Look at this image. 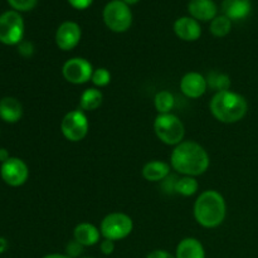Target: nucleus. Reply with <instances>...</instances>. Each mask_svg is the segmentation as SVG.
Segmentation results:
<instances>
[{"mask_svg": "<svg viewBox=\"0 0 258 258\" xmlns=\"http://www.w3.org/2000/svg\"><path fill=\"white\" fill-rule=\"evenodd\" d=\"M209 155L206 149L196 141H181L174 146L170 155V166L176 173L185 176H198L209 168Z\"/></svg>", "mask_w": 258, "mask_h": 258, "instance_id": "nucleus-1", "label": "nucleus"}, {"mask_svg": "<svg viewBox=\"0 0 258 258\" xmlns=\"http://www.w3.org/2000/svg\"><path fill=\"white\" fill-rule=\"evenodd\" d=\"M194 218L204 228H217L227 216V204L217 190H206L197 198L193 208Z\"/></svg>", "mask_w": 258, "mask_h": 258, "instance_id": "nucleus-2", "label": "nucleus"}, {"mask_svg": "<svg viewBox=\"0 0 258 258\" xmlns=\"http://www.w3.org/2000/svg\"><path fill=\"white\" fill-rule=\"evenodd\" d=\"M209 110L214 118L223 123H234L241 121L248 111L247 100L233 91H222L214 93L209 103Z\"/></svg>", "mask_w": 258, "mask_h": 258, "instance_id": "nucleus-3", "label": "nucleus"}, {"mask_svg": "<svg viewBox=\"0 0 258 258\" xmlns=\"http://www.w3.org/2000/svg\"><path fill=\"white\" fill-rule=\"evenodd\" d=\"M154 131L159 140L165 145L176 146L184 141L185 127L180 118L174 113H159L154 121Z\"/></svg>", "mask_w": 258, "mask_h": 258, "instance_id": "nucleus-4", "label": "nucleus"}, {"mask_svg": "<svg viewBox=\"0 0 258 258\" xmlns=\"http://www.w3.org/2000/svg\"><path fill=\"white\" fill-rule=\"evenodd\" d=\"M106 27L115 33H123L133 24V13L130 7L122 0H111L102 12Z\"/></svg>", "mask_w": 258, "mask_h": 258, "instance_id": "nucleus-5", "label": "nucleus"}, {"mask_svg": "<svg viewBox=\"0 0 258 258\" xmlns=\"http://www.w3.org/2000/svg\"><path fill=\"white\" fill-rule=\"evenodd\" d=\"M134 229V222L130 216L120 212L110 213L102 219L100 226L101 236L110 241H121L130 236Z\"/></svg>", "mask_w": 258, "mask_h": 258, "instance_id": "nucleus-6", "label": "nucleus"}, {"mask_svg": "<svg viewBox=\"0 0 258 258\" xmlns=\"http://www.w3.org/2000/svg\"><path fill=\"white\" fill-rule=\"evenodd\" d=\"M90 123L82 110H73L66 113L60 121L62 135L71 143H78L87 136Z\"/></svg>", "mask_w": 258, "mask_h": 258, "instance_id": "nucleus-7", "label": "nucleus"}, {"mask_svg": "<svg viewBox=\"0 0 258 258\" xmlns=\"http://www.w3.org/2000/svg\"><path fill=\"white\" fill-rule=\"evenodd\" d=\"M24 34V22L22 15L15 10H9L0 15V42L14 45L22 42Z\"/></svg>", "mask_w": 258, "mask_h": 258, "instance_id": "nucleus-8", "label": "nucleus"}, {"mask_svg": "<svg viewBox=\"0 0 258 258\" xmlns=\"http://www.w3.org/2000/svg\"><path fill=\"white\" fill-rule=\"evenodd\" d=\"M93 67L86 58L73 57L66 60L62 66V76L67 82L72 85H85L91 81Z\"/></svg>", "mask_w": 258, "mask_h": 258, "instance_id": "nucleus-9", "label": "nucleus"}, {"mask_svg": "<svg viewBox=\"0 0 258 258\" xmlns=\"http://www.w3.org/2000/svg\"><path fill=\"white\" fill-rule=\"evenodd\" d=\"M81 37H82V30L81 27L76 22L67 20L63 22L55 32V44L60 50H72L80 43Z\"/></svg>", "mask_w": 258, "mask_h": 258, "instance_id": "nucleus-10", "label": "nucleus"}, {"mask_svg": "<svg viewBox=\"0 0 258 258\" xmlns=\"http://www.w3.org/2000/svg\"><path fill=\"white\" fill-rule=\"evenodd\" d=\"M2 178L12 186H20L27 181L29 170L27 164L18 158H10L2 165Z\"/></svg>", "mask_w": 258, "mask_h": 258, "instance_id": "nucleus-11", "label": "nucleus"}, {"mask_svg": "<svg viewBox=\"0 0 258 258\" xmlns=\"http://www.w3.org/2000/svg\"><path fill=\"white\" fill-rule=\"evenodd\" d=\"M207 78L198 72H189L180 80V91L185 97L199 98L207 92Z\"/></svg>", "mask_w": 258, "mask_h": 258, "instance_id": "nucleus-12", "label": "nucleus"}, {"mask_svg": "<svg viewBox=\"0 0 258 258\" xmlns=\"http://www.w3.org/2000/svg\"><path fill=\"white\" fill-rule=\"evenodd\" d=\"M174 33L176 37L185 42H196L201 38L202 28L198 20L191 17L178 18L174 23Z\"/></svg>", "mask_w": 258, "mask_h": 258, "instance_id": "nucleus-13", "label": "nucleus"}, {"mask_svg": "<svg viewBox=\"0 0 258 258\" xmlns=\"http://www.w3.org/2000/svg\"><path fill=\"white\" fill-rule=\"evenodd\" d=\"M188 12L198 22H212L217 17L218 8L213 0H190Z\"/></svg>", "mask_w": 258, "mask_h": 258, "instance_id": "nucleus-14", "label": "nucleus"}, {"mask_svg": "<svg viewBox=\"0 0 258 258\" xmlns=\"http://www.w3.org/2000/svg\"><path fill=\"white\" fill-rule=\"evenodd\" d=\"M100 229L87 222L77 224L73 231V239L82 244L83 247H91L97 244L100 242Z\"/></svg>", "mask_w": 258, "mask_h": 258, "instance_id": "nucleus-15", "label": "nucleus"}, {"mask_svg": "<svg viewBox=\"0 0 258 258\" xmlns=\"http://www.w3.org/2000/svg\"><path fill=\"white\" fill-rule=\"evenodd\" d=\"M251 0H223L222 12L231 20H242L251 13Z\"/></svg>", "mask_w": 258, "mask_h": 258, "instance_id": "nucleus-16", "label": "nucleus"}, {"mask_svg": "<svg viewBox=\"0 0 258 258\" xmlns=\"http://www.w3.org/2000/svg\"><path fill=\"white\" fill-rule=\"evenodd\" d=\"M170 164L161 160H151L143 168V176L145 180L151 183H159L170 175Z\"/></svg>", "mask_w": 258, "mask_h": 258, "instance_id": "nucleus-17", "label": "nucleus"}, {"mask_svg": "<svg viewBox=\"0 0 258 258\" xmlns=\"http://www.w3.org/2000/svg\"><path fill=\"white\" fill-rule=\"evenodd\" d=\"M175 258H206V251L201 241L194 237H186L176 246Z\"/></svg>", "mask_w": 258, "mask_h": 258, "instance_id": "nucleus-18", "label": "nucleus"}, {"mask_svg": "<svg viewBox=\"0 0 258 258\" xmlns=\"http://www.w3.org/2000/svg\"><path fill=\"white\" fill-rule=\"evenodd\" d=\"M23 107L17 98L5 97L0 101V117L7 122H17L22 118Z\"/></svg>", "mask_w": 258, "mask_h": 258, "instance_id": "nucleus-19", "label": "nucleus"}, {"mask_svg": "<svg viewBox=\"0 0 258 258\" xmlns=\"http://www.w3.org/2000/svg\"><path fill=\"white\" fill-rule=\"evenodd\" d=\"M103 95L98 88L91 87L87 88L82 92L80 98V107L81 110L85 111H95L102 105Z\"/></svg>", "mask_w": 258, "mask_h": 258, "instance_id": "nucleus-20", "label": "nucleus"}, {"mask_svg": "<svg viewBox=\"0 0 258 258\" xmlns=\"http://www.w3.org/2000/svg\"><path fill=\"white\" fill-rule=\"evenodd\" d=\"M198 189L199 183L194 176L183 175L181 178H178V180H176L174 191L183 197H191L198 191Z\"/></svg>", "mask_w": 258, "mask_h": 258, "instance_id": "nucleus-21", "label": "nucleus"}, {"mask_svg": "<svg viewBox=\"0 0 258 258\" xmlns=\"http://www.w3.org/2000/svg\"><path fill=\"white\" fill-rule=\"evenodd\" d=\"M207 83H208V87L216 91V93L222 92V91H229L232 85L231 78H229L228 75L217 72V71L209 73L208 77H207Z\"/></svg>", "mask_w": 258, "mask_h": 258, "instance_id": "nucleus-22", "label": "nucleus"}, {"mask_svg": "<svg viewBox=\"0 0 258 258\" xmlns=\"http://www.w3.org/2000/svg\"><path fill=\"white\" fill-rule=\"evenodd\" d=\"M175 105L174 95L169 91H160L155 95L154 98V106L158 113H170Z\"/></svg>", "mask_w": 258, "mask_h": 258, "instance_id": "nucleus-23", "label": "nucleus"}, {"mask_svg": "<svg viewBox=\"0 0 258 258\" xmlns=\"http://www.w3.org/2000/svg\"><path fill=\"white\" fill-rule=\"evenodd\" d=\"M232 29V20L229 18H227L226 15H217L213 20L211 22V27H209V30H211L212 34L214 37H226L227 34H229Z\"/></svg>", "mask_w": 258, "mask_h": 258, "instance_id": "nucleus-24", "label": "nucleus"}, {"mask_svg": "<svg viewBox=\"0 0 258 258\" xmlns=\"http://www.w3.org/2000/svg\"><path fill=\"white\" fill-rule=\"evenodd\" d=\"M91 82H92L96 87H106V86L111 82L110 71L106 70V68L103 67L95 70L92 73Z\"/></svg>", "mask_w": 258, "mask_h": 258, "instance_id": "nucleus-25", "label": "nucleus"}, {"mask_svg": "<svg viewBox=\"0 0 258 258\" xmlns=\"http://www.w3.org/2000/svg\"><path fill=\"white\" fill-rule=\"evenodd\" d=\"M38 0H8L10 7L14 8L18 12H28L32 10L37 5Z\"/></svg>", "mask_w": 258, "mask_h": 258, "instance_id": "nucleus-26", "label": "nucleus"}, {"mask_svg": "<svg viewBox=\"0 0 258 258\" xmlns=\"http://www.w3.org/2000/svg\"><path fill=\"white\" fill-rule=\"evenodd\" d=\"M83 248L85 247L82 244H80L77 241L73 239V241L68 242L67 246H66V254L70 258H78L83 253Z\"/></svg>", "mask_w": 258, "mask_h": 258, "instance_id": "nucleus-27", "label": "nucleus"}, {"mask_svg": "<svg viewBox=\"0 0 258 258\" xmlns=\"http://www.w3.org/2000/svg\"><path fill=\"white\" fill-rule=\"evenodd\" d=\"M100 249L103 254L106 256H110L115 251V242L110 241V239H103L100 243Z\"/></svg>", "mask_w": 258, "mask_h": 258, "instance_id": "nucleus-28", "label": "nucleus"}, {"mask_svg": "<svg viewBox=\"0 0 258 258\" xmlns=\"http://www.w3.org/2000/svg\"><path fill=\"white\" fill-rule=\"evenodd\" d=\"M71 5H72L75 9L78 10H85L88 7H91V4L93 3V0H68Z\"/></svg>", "mask_w": 258, "mask_h": 258, "instance_id": "nucleus-29", "label": "nucleus"}, {"mask_svg": "<svg viewBox=\"0 0 258 258\" xmlns=\"http://www.w3.org/2000/svg\"><path fill=\"white\" fill-rule=\"evenodd\" d=\"M146 258H175V256L170 254L169 252L164 251V249H155V251L150 252Z\"/></svg>", "mask_w": 258, "mask_h": 258, "instance_id": "nucleus-30", "label": "nucleus"}, {"mask_svg": "<svg viewBox=\"0 0 258 258\" xmlns=\"http://www.w3.org/2000/svg\"><path fill=\"white\" fill-rule=\"evenodd\" d=\"M20 53L24 55H30L33 53V47L30 43L25 42V43H22L20 44Z\"/></svg>", "mask_w": 258, "mask_h": 258, "instance_id": "nucleus-31", "label": "nucleus"}, {"mask_svg": "<svg viewBox=\"0 0 258 258\" xmlns=\"http://www.w3.org/2000/svg\"><path fill=\"white\" fill-rule=\"evenodd\" d=\"M9 153H8L5 149H0V161H2V163H5V161L9 160Z\"/></svg>", "mask_w": 258, "mask_h": 258, "instance_id": "nucleus-32", "label": "nucleus"}, {"mask_svg": "<svg viewBox=\"0 0 258 258\" xmlns=\"http://www.w3.org/2000/svg\"><path fill=\"white\" fill-rule=\"evenodd\" d=\"M43 258H70L67 254H59V253H52V254H47Z\"/></svg>", "mask_w": 258, "mask_h": 258, "instance_id": "nucleus-33", "label": "nucleus"}, {"mask_svg": "<svg viewBox=\"0 0 258 258\" xmlns=\"http://www.w3.org/2000/svg\"><path fill=\"white\" fill-rule=\"evenodd\" d=\"M7 247H8L7 241H5L4 238H0V253H3V252L5 251V249H7Z\"/></svg>", "mask_w": 258, "mask_h": 258, "instance_id": "nucleus-34", "label": "nucleus"}, {"mask_svg": "<svg viewBox=\"0 0 258 258\" xmlns=\"http://www.w3.org/2000/svg\"><path fill=\"white\" fill-rule=\"evenodd\" d=\"M123 3H126V4L128 5V7H130V5H134V4H138L139 2H140V0H122Z\"/></svg>", "mask_w": 258, "mask_h": 258, "instance_id": "nucleus-35", "label": "nucleus"}, {"mask_svg": "<svg viewBox=\"0 0 258 258\" xmlns=\"http://www.w3.org/2000/svg\"><path fill=\"white\" fill-rule=\"evenodd\" d=\"M80 258H95V257H88V256H86V257H80Z\"/></svg>", "mask_w": 258, "mask_h": 258, "instance_id": "nucleus-36", "label": "nucleus"}]
</instances>
